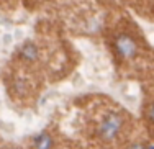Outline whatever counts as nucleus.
Listing matches in <instances>:
<instances>
[{
  "instance_id": "20e7f679",
  "label": "nucleus",
  "mask_w": 154,
  "mask_h": 149,
  "mask_svg": "<svg viewBox=\"0 0 154 149\" xmlns=\"http://www.w3.org/2000/svg\"><path fill=\"white\" fill-rule=\"evenodd\" d=\"M33 149H54L56 147V139L49 131H41L31 139Z\"/></svg>"
},
{
  "instance_id": "0eeeda50",
  "label": "nucleus",
  "mask_w": 154,
  "mask_h": 149,
  "mask_svg": "<svg viewBox=\"0 0 154 149\" xmlns=\"http://www.w3.org/2000/svg\"><path fill=\"white\" fill-rule=\"evenodd\" d=\"M125 149H149V147H148V143H133Z\"/></svg>"
},
{
  "instance_id": "39448f33",
  "label": "nucleus",
  "mask_w": 154,
  "mask_h": 149,
  "mask_svg": "<svg viewBox=\"0 0 154 149\" xmlns=\"http://www.w3.org/2000/svg\"><path fill=\"white\" fill-rule=\"evenodd\" d=\"M13 92L18 93L20 97H23L25 93L28 92V84L23 81V79H17V81H13Z\"/></svg>"
},
{
  "instance_id": "f257e3e1",
  "label": "nucleus",
  "mask_w": 154,
  "mask_h": 149,
  "mask_svg": "<svg viewBox=\"0 0 154 149\" xmlns=\"http://www.w3.org/2000/svg\"><path fill=\"white\" fill-rule=\"evenodd\" d=\"M125 128H126V120H125L123 113L112 110L102 116L100 123L97 125V129H95V136L100 143L112 144L123 134Z\"/></svg>"
},
{
  "instance_id": "423d86ee",
  "label": "nucleus",
  "mask_w": 154,
  "mask_h": 149,
  "mask_svg": "<svg viewBox=\"0 0 154 149\" xmlns=\"http://www.w3.org/2000/svg\"><path fill=\"white\" fill-rule=\"evenodd\" d=\"M146 116H148V121H149V125L154 126V102L151 105L148 107V110H146Z\"/></svg>"
},
{
  "instance_id": "f03ea898",
  "label": "nucleus",
  "mask_w": 154,
  "mask_h": 149,
  "mask_svg": "<svg viewBox=\"0 0 154 149\" xmlns=\"http://www.w3.org/2000/svg\"><path fill=\"white\" fill-rule=\"evenodd\" d=\"M139 53V43L131 33H120L113 39V54L118 62H130Z\"/></svg>"
},
{
  "instance_id": "6e6552de",
  "label": "nucleus",
  "mask_w": 154,
  "mask_h": 149,
  "mask_svg": "<svg viewBox=\"0 0 154 149\" xmlns=\"http://www.w3.org/2000/svg\"><path fill=\"white\" fill-rule=\"evenodd\" d=\"M8 149H21V147H18V146H12V147H8Z\"/></svg>"
},
{
  "instance_id": "7ed1b4c3",
  "label": "nucleus",
  "mask_w": 154,
  "mask_h": 149,
  "mask_svg": "<svg viewBox=\"0 0 154 149\" xmlns=\"http://www.w3.org/2000/svg\"><path fill=\"white\" fill-rule=\"evenodd\" d=\"M17 57L20 62L26 64V66H33L39 61L41 57V49L39 46L36 44L35 41H25L23 44L18 48V53H17Z\"/></svg>"
}]
</instances>
